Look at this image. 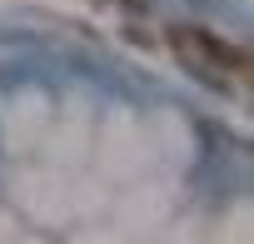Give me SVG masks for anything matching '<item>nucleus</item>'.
Masks as SVG:
<instances>
[{
	"mask_svg": "<svg viewBox=\"0 0 254 244\" xmlns=\"http://www.w3.org/2000/svg\"><path fill=\"white\" fill-rule=\"evenodd\" d=\"M170 40H175V55H180L194 75H204L209 85L224 90V85H244V80H249V60H244L239 45H229V40L199 30V25H175Z\"/></svg>",
	"mask_w": 254,
	"mask_h": 244,
	"instance_id": "nucleus-1",
	"label": "nucleus"
}]
</instances>
